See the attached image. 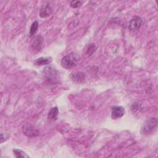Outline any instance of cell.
<instances>
[{"instance_id": "cell-1", "label": "cell", "mask_w": 158, "mask_h": 158, "mask_svg": "<svg viewBox=\"0 0 158 158\" xmlns=\"http://www.w3.org/2000/svg\"><path fill=\"white\" fill-rule=\"evenodd\" d=\"M46 80L50 83H57L60 79V73L52 67H46L43 72Z\"/></svg>"}, {"instance_id": "cell-2", "label": "cell", "mask_w": 158, "mask_h": 158, "mask_svg": "<svg viewBox=\"0 0 158 158\" xmlns=\"http://www.w3.org/2000/svg\"><path fill=\"white\" fill-rule=\"evenodd\" d=\"M157 127V118H150L146 120L141 129V133L144 135H149L152 134Z\"/></svg>"}, {"instance_id": "cell-3", "label": "cell", "mask_w": 158, "mask_h": 158, "mask_svg": "<svg viewBox=\"0 0 158 158\" xmlns=\"http://www.w3.org/2000/svg\"><path fill=\"white\" fill-rule=\"evenodd\" d=\"M78 60L77 56L74 54H70L64 56L60 62L62 67L65 69H70L74 67Z\"/></svg>"}, {"instance_id": "cell-4", "label": "cell", "mask_w": 158, "mask_h": 158, "mask_svg": "<svg viewBox=\"0 0 158 158\" xmlns=\"http://www.w3.org/2000/svg\"><path fill=\"white\" fill-rule=\"evenodd\" d=\"M44 43V39L42 36L38 35L34 38L31 41L30 48L33 52H38L41 51Z\"/></svg>"}, {"instance_id": "cell-5", "label": "cell", "mask_w": 158, "mask_h": 158, "mask_svg": "<svg viewBox=\"0 0 158 158\" xmlns=\"http://www.w3.org/2000/svg\"><path fill=\"white\" fill-rule=\"evenodd\" d=\"M143 23L142 19L138 16H134L129 22L128 29L131 32H135L138 30Z\"/></svg>"}, {"instance_id": "cell-6", "label": "cell", "mask_w": 158, "mask_h": 158, "mask_svg": "<svg viewBox=\"0 0 158 158\" xmlns=\"http://www.w3.org/2000/svg\"><path fill=\"white\" fill-rule=\"evenodd\" d=\"M22 131L27 137H36L39 135V131L30 124L23 125Z\"/></svg>"}, {"instance_id": "cell-7", "label": "cell", "mask_w": 158, "mask_h": 158, "mask_svg": "<svg viewBox=\"0 0 158 158\" xmlns=\"http://www.w3.org/2000/svg\"><path fill=\"white\" fill-rule=\"evenodd\" d=\"M53 10L48 4L42 5L39 11V16L41 18H46L51 15Z\"/></svg>"}, {"instance_id": "cell-8", "label": "cell", "mask_w": 158, "mask_h": 158, "mask_svg": "<svg viewBox=\"0 0 158 158\" xmlns=\"http://www.w3.org/2000/svg\"><path fill=\"white\" fill-rule=\"evenodd\" d=\"M125 113V109L122 106H114L112 108L111 117L113 119H117L122 117Z\"/></svg>"}, {"instance_id": "cell-9", "label": "cell", "mask_w": 158, "mask_h": 158, "mask_svg": "<svg viewBox=\"0 0 158 158\" xmlns=\"http://www.w3.org/2000/svg\"><path fill=\"white\" fill-rule=\"evenodd\" d=\"M70 78L73 81L77 83H82L85 80V74L82 72H77L71 74Z\"/></svg>"}, {"instance_id": "cell-10", "label": "cell", "mask_w": 158, "mask_h": 158, "mask_svg": "<svg viewBox=\"0 0 158 158\" xmlns=\"http://www.w3.org/2000/svg\"><path fill=\"white\" fill-rule=\"evenodd\" d=\"M52 61V59L49 57H40L36 59L34 61V65L37 66H41L44 65H48Z\"/></svg>"}, {"instance_id": "cell-11", "label": "cell", "mask_w": 158, "mask_h": 158, "mask_svg": "<svg viewBox=\"0 0 158 158\" xmlns=\"http://www.w3.org/2000/svg\"><path fill=\"white\" fill-rule=\"evenodd\" d=\"M59 114V109L57 107H54L51 109L48 114V119L49 121H54L57 120V115Z\"/></svg>"}, {"instance_id": "cell-12", "label": "cell", "mask_w": 158, "mask_h": 158, "mask_svg": "<svg viewBox=\"0 0 158 158\" xmlns=\"http://www.w3.org/2000/svg\"><path fill=\"white\" fill-rule=\"evenodd\" d=\"M13 152L15 155V156L17 158H28L29 156L22 150L19 149H13Z\"/></svg>"}, {"instance_id": "cell-13", "label": "cell", "mask_w": 158, "mask_h": 158, "mask_svg": "<svg viewBox=\"0 0 158 158\" xmlns=\"http://www.w3.org/2000/svg\"><path fill=\"white\" fill-rule=\"evenodd\" d=\"M38 28V22L35 21L31 24L30 29V36H32L33 35H34L36 33V32L37 31Z\"/></svg>"}, {"instance_id": "cell-14", "label": "cell", "mask_w": 158, "mask_h": 158, "mask_svg": "<svg viewBox=\"0 0 158 158\" xmlns=\"http://www.w3.org/2000/svg\"><path fill=\"white\" fill-rule=\"evenodd\" d=\"M95 49H96V46L94 44H90L88 46V48L86 50V54L88 56H91L94 52Z\"/></svg>"}, {"instance_id": "cell-15", "label": "cell", "mask_w": 158, "mask_h": 158, "mask_svg": "<svg viewBox=\"0 0 158 158\" xmlns=\"http://www.w3.org/2000/svg\"><path fill=\"white\" fill-rule=\"evenodd\" d=\"M82 3H83V1H72L70 2V6L72 8H77L79 6H80Z\"/></svg>"}]
</instances>
